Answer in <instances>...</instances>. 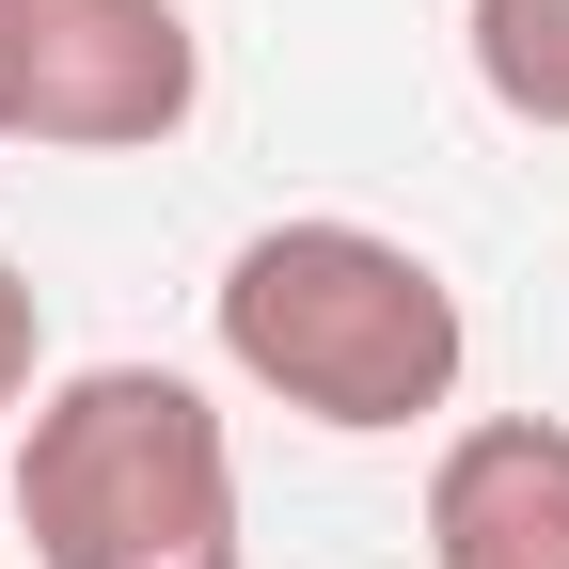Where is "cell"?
Masks as SVG:
<instances>
[{"instance_id": "obj_5", "label": "cell", "mask_w": 569, "mask_h": 569, "mask_svg": "<svg viewBox=\"0 0 569 569\" xmlns=\"http://www.w3.org/2000/svg\"><path fill=\"white\" fill-rule=\"evenodd\" d=\"M459 48H475V96L507 127L569 142V0H459Z\"/></svg>"}, {"instance_id": "obj_6", "label": "cell", "mask_w": 569, "mask_h": 569, "mask_svg": "<svg viewBox=\"0 0 569 569\" xmlns=\"http://www.w3.org/2000/svg\"><path fill=\"white\" fill-rule=\"evenodd\" d=\"M32 396H48V301H32V269L0 253V427H17Z\"/></svg>"}, {"instance_id": "obj_1", "label": "cell", "mask_w": 569, "mask_h": 569, "mask_svg": "<svg viewBox=\"0 0 569 569\" xmlns=\"http://www.w3.org/2000/svg\"><path fill=\"white\" fill-rule=\"evenodd\" d=\"M206 332H222V365L269 396L332 427V443H396V427H443L459 380H475V317L459 284L427 269L411 238L380 222H253L222 253V284H206Z\"/></svg>"}, {"instance_id": "obj_3", "label": "cell", "mask_w": 569, "mask_h": 569, "mask_svg": "<svg viewBox=\"0 0 569 569\" xmlns=\"http://www.w3.org/2000/svg\"><path fill=\"white\" fill-rule=\"evenodd\" d=\"M206 111L190 0H0V142L32 159H159Z\"/></svg>"}, {"instance_id": "obj_2", "label": "cell", "mask_w": 569, "mask_h": 569, "mask_svg": "<svg viewBox=\"0 0 569 569\" xmlns=\"http://www.w3.org/2000/svg\"><path fill=\"white\" fill-rule=\"evenodd\" d=\"M32 569H238V427L174 365H63L17 411Z\"/></svg>"}, {"instance_id": "obj_4", "label": "cell", "mask_w": 569, "mask_h": 569, "mask_svg": "<svg viewBox=\"0 0 569 569\" xmlns=\"http://www.w3.org/2000/svg\"><path fill=\"white\" fill-rule=\"evenodd\" d=\"M427 569H569V427L475 411L427 459Z\"/></svg>"}]
</instances>
